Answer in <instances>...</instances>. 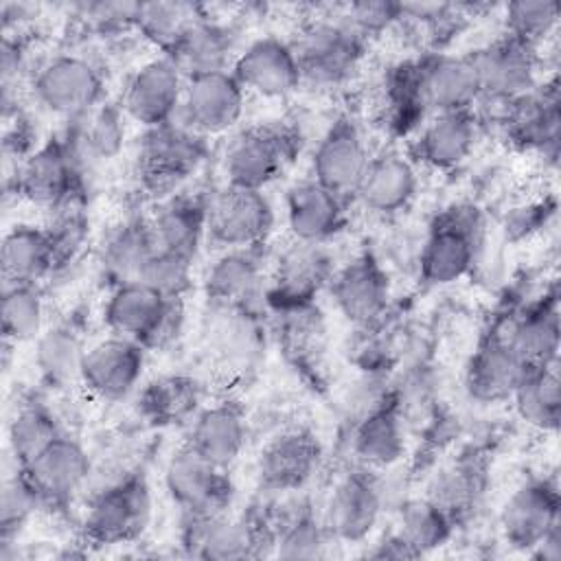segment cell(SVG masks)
Here are the masks:
<instances>
[{
  "instance_id": "cell-3",
  "label": "cell",
  "mask_w": 561,
  "mask_h": 561,
  "mask_svg": "<svg viewBox=\"0 0 561 561\" xmlns=\"http://www.w3.org/2000/svg\"><path fill=\"white\" fill-rule=\"evenodd\" d=\"M300 138L285 123H256L239 134L226 147V184L263 191L291 164Z\"/></svg>"
},
{
  "instance_id": "cell-48",
  "label": "cell",
  "mask_w": 561,
  "mask_h": 561,
  "mask_svg": "<svg viewBox=\"0 0 561 561\" xmlns=\"http://www.w3.org/2000/svg\"><path fill=\"white\" fill-rule=\"evenodd\" d=\"M197 386L184 377H162L142 392V410L158 423H173L195 410Z\"/></svg>"
},
{
  "instance_id": "cell-49",
  "label": "cell",
  "mask_w": 561,
  "mask_h": 561,
  "mask_svg": "<svg viewBox=\"0 0 561 561\" xmlns=\"http://www.w3.org/2000/svg\"><path fill=\"white\" fill-rule=\"evenodd\" d=\"M506 35L539 46L559 24V4L550 0H533V2H511L506 7Z\"/></svg>"
},
{
  "instance_id": "cell-9",
  "label": "cell",
  "mask_w": 561,
  "mask_h": 561,
  "mask_svg": "<svg viewBox=\"0 0 561 561\" xmlns=\"http://www.w3.org/2000/svg\"><path fill=\"white\" fill-rule=\"evenodd\" d=\"M31 92L42 110L72 121L101 105L103 75L88 57L61 53L37 68Z\"/></svg>"
},
{
  "instance_id": "cell-5",
  "label": "cell",
  "mask_w": 561,
  "mask_h": 561,
  "mask_svg": "<svg viewBox=\"0 0 561 561\" xmlns=\"http://www.w3.org/2000/svg\"><path fill=\"white\" fill-rule=\"evenodd\" d=\"M83 160L68 134H57L22 158L15 173V193L35 206L59 210L72 204L81 186Z\"/></svg>"
},
{
  "instance_id": "cell-38",
  "label": "cell",
  "mask_w": 561,
  "mask_h": 561,
  "mask_svg": "<svg viewBox=\"0 0 561 561\" xmlns=\"http://www.w3.org/2000/svg\"><path fill=\"white\" fill-rule=\"evenodd\" d=\"M123 118L125 112L112 103H101L83 116L72 118L66 134L83 164L112 160L121 153L125 142Z\"/></svg>"
},
{
  "instance_id": "cell-26",
  "label": "cell",
  "mask_w": 561,
  "mask_h": 561,
  "mask_svg": "<svg viewBox=\"0 0 561 561\" xmlns=\"http://www.w3.org/2000/svg\"><path fill=\"white\" fill-rule=\"evenodd\" d=\"M322 458L320 440L309 430H287L274 436L259 454L256 476L265 491H298L318 469Z\"/></svg>"
},
{
  "instance_id": "cell-55",
  "label": "cell",
  "mask_w": 561,
  "mask_h": 561,
  "mask_svg": "<svg viewBox=\"0 0 561 561\" xmlns=\"http://www.w3.org/2000/svg\"><path fill=\"white\" fill-rule=\"evenodd\" d=\"M533 552H535V557H539L543 561L561 559V522L550 528V533L537 543V548Z\"/></svg>"
},
{
  "instance_id": "cell-50",
  "label": "cell",
  "mask_w": 561,
  "mask_h": 561,
  "mask_svg": "<svg viewBox=\"0 0 561 561\" xmlns=\"http://www.w3.org/2000/svg\"><path fill=\"white\" fill-rule=\"evenodd\" d=\"M138 280L167 298H184L193 285V261L158 248L145 263Z\"/></svg>"
},
{
  "instance_id": "cell-53",
  "label": "cell",
  "mask_w": 561,
  "mask_h": 561,
  "mask_svg": "<svg viewBox=\"0 0 561 561\" xmlns=\"http://www.w3.org/2000/svg\"><path fill=\"white\" fill-rule=\"evenodd\" d=\"M140 2H88L79 9L99 28H123L134 26Z\"/></svg>"
},
{
  "instance_id": "cell-21",
  "label": "cell",
  "mask_w": 561,
  "mask_h": 561,
  "mask_svg": "<svg viewBox=\"0 0 561 561\" xmlns=\"http://www.w3.org/2000/svg\"><path fill=\"white\" fill-rule=\"evenodd\" d=\"M333 261L324 245L291 241L274 261L270 302L283 311L311 305L322 287L333 278Z\"/></svg>"
},
{
  "instance_id": "cell-42",
  "label": "cell",
  "mask_w": 561,
  "mask_h": 561,
  "mask_svg": "<svg viewBox=\"0 0 561 561\" xmlns=\"http://www.w3.org/2000/svg\"><path fill=\"white\" fill-rule=\"evenodd\" d=\"M456 522L430 497H416L401 506L397 537L405 543L412 557H421L440 548L454 533Z\"/></svg>"
},
{
  "instance_id": "cell-45",
  "label": "cell",
  "mask_w": 561,
  "mask_h": 561,
  "mask_svg": "<svg viewBox=\"0 0 561 561\" xmlns=\"http://www.w3.org/2000/svg\"><path fill=\"white\" fill-rule=\"evenodd\" d=\"M202 13L191 2H140L134 28L167 55Z\"/></svg>"
},
{
  "instance_id": "cell-34",
  "label": "cell",
  "mask_w": 561,
  "mask_h": 561,
  "mask_svg": "<svg viewBox=\"0 0 561 561\" xmlns=\"http://www.w3.org/2000/svg\"><path fill=\"white\" fill-rule=\"evenodd\" d=\"M0 263L4 283L37 285V280L48 276L61 259L50 228L15 224L2 239Z\"/></svg>"
},
{
  "instance_id": "cell-4",
  "label": "cell",
  "mask_w": 561,
  "mask_h": 561,
  "mask_svg": "<svg viewBox=\"0 0 561 561\" xmlns=\"http://www.w3.org/2000/svg\"><path fill=\"white\" fill-rule=\"evenodd\" d=\"M151 519V491L142 473H127L96 491L83 515V535L99 546L138 539Z\"/></svg>"
},
{
  "instance_id": "cell-46",
  "label": "cell",
  "mask_w": 561,
  "mask_h": 561,
  "mask_svg": "<svg viewBox=\"0 0 561 561\" xmlns=\"http://www.w3.org/2000/svg\"><path fill=\"white\" fill-rule=\"evenodd\" d=\"M383 110L388 125L397 134H408L423 125L427 112L419 99L414 61H401L388 70L383 83Z\"/></svg>"
},
{
  "instance_id": "cell-8",
  "label": "cell",
  "mask_w": 561,
  "mask_h": 561,
  "mask_svg": "<svg viewBox=\"0 0 561 561\" xmlns=\"http://www.w3.org/2000/svg\"><path fill=\"white\" fill-rule=\"evenodd\" d=\"M182 539L193 557L228 561L265 554L274 548L276 535L272 517L252 511L241 517L228 513L184 517Z\"/></svg>"
},
{
  "instance_id": "cell-12",
  "label": "cell",
  "mask_w": 561,
  "mask_h": 561,
  "mask_svg": "<svg viewBox=\"0 0 561 561\" xmlns=\"http://www.w3.org/2000/svg\"><path fill=\"white\" fill-rule=\"evenodd\" d=\"M465 57L473 70L480 99L511 101L537 88V48L506 33Z\"/></svg>"
},
{
  "instance_id": "cell-7",
  "label": "cell",
  "mask_w": 561,
  "mask_h": 561,
  "mask_svg": "<svg viewBox=\"0 0 561 561\" xmlns=\"http://www.w3.org/2000/svg\"><path fill=\"white\" fill-rule=\"evenodd\" d=\"M364 39L344 18L307 24L291 42L302 81L333 88L351 79L364 57Z\"/></svg>"
},
{
  "instance_id": "cell-47",
  "label": "cell",
  "mask_w": 561,
  "mask_h": 561,
  "mask_svg": "<svg viewBox=\"0 0 561 561\" xmlns=\"http://www.w3.org/2000/svg\"><path fill=\"white\" fill-rule=\"evenodd\" d=\"M482 493V471L476 462L458 460L445 467L430 484L425 497L436 502L454 522L465 517Z\"/></svg>"
},
{
  "instance_id": "cell-11",
  "label": "cell",
  "mask_w": 561,
  "mask_h": 561,
  "mask_svg": "<svg viewBox=\"0 0 561 561\" xmlns=\"http://www.w3.org/2000/svg\"><path fill=\"white\" fill-rule=\"evenodd\" d=\"M164 486L171 500L180 506L182 517L226 513L232 500L228 469L213 465L186 443L167 460Z\"/></svg>"
},
{
  "instance_id": "cell-25",
  "label": "cell",
  "mask_w": 561,
  "mask_h": 561,
  "mask_svg": "<svg viewBox=\"0 0 561 561\" xmlns=\"http://www.w3.org/2000/svg\"><path fill=\"white\" fill-rule=\"evenodd\" d=\"M478 140V116L473 110L432 114L410 142V160L436 171L460 167Z\"/></svg>"
},
{
  "instance_id": "cell-17",
  "label": "cell",
  "mask_w": 561,
  "mask_h": 561,
  "mask_svg": "<svg viewBox=\"0 0 561 561\" xmlns=\"http://www.w3.org/2000/svg\"><path fill=\"white\" fill-rule=\"evenodd\" d=\"M230 70L245 92H254L265 99H285L302 83L291 42L276 35L252 39L241 53H237Z\"/></svg>"
},
{
  "instance_id": "cell-32",
  "label": "cell",
  "mask_w": 561,
  "mask_h": 561,
  "mask_svg": "<svg viewBox=\"0 0 561 561\" xmlns=\"http://www.w3.org/2000/svg\"><path fill=\"white\" fill-rule=\"evenodd\" d=\"M528 368L511 348L504 333H491L471 355L465 373L467 392L480 403L508 399Z\"/></svg>"
},
{
  "instance_id": "cell-36",
  "label": "cell",
  "mask_w": 561,
  "mask_h": 561,
  "mask_svg": "<svg viewBox=\"0 0 561 561\" xmlns=\"http://www.w3.org/2000/svg\"><path fill=\"white\" fill-rule=\"evenodd\" d=\"M511 348L526 368L557 364L559 355V307L557 294H550L524 309L504 333Z\"/></svg>"
},
{
  "instance_id": "cell-44",
  "label": "cell",
  "mask_w": 561,
  "mask_h": 561,
  "mask_svg": "<svg viewBox=\"0 0 561 561\" xmlns=\"http://www.w3.org/2000/svg\"><path fill=\"white\" fill-rule=\"evenodd\" d=\"M59 434H64V430L44 403L28 401L20 405L9 421V449L18 467L28 465Z\"/></svg>"
},
{
  "instance_id": "cell-19",
  "label": "cell",
  "mask_w": 561,
  "mask_h": 561,
  "mask_svg": "<svg viewBox=\"0 0 561 561\" xmlns=\"http://www.w3.org/2000/svg\"><path fill=\"white\" fill-rule=\"evenodd\" d=\"M145 351L142 344L112 333L88 348L79 383L96 399L123 401L140 383Z\"/></svg>"
},
{
  "instance_id": "cell-27",
  "label": "cell",
  "mask_w": 561,
  "mask_h": 561,
  "mask_svg": "<svg viewBox=\"0 0 561 561\" xmlns=\"http://www.w3.org/2000/svg\"><path fill=\"white\" fill-rule=\"evenodd\" d=\"M502 125L506 136L524 149H535L554 160L559 149V94L557 83L537 85L535 90L504 101Z\"/></svg>"
},
{
  "instance_id": "cell-52",
  "label": "cell",
  "mask_w": 561,
  "mask_h": 561,
  "mask_svg": "<svg viewBox=\"0 0 561 561\" xmlns=\"http://www.w3.org/2000/svg\"><path fill=\"white\" fill-rule=\"evenodd\" d=\"M405 15V4H392V2H355L346 9L344 20L362 35L379 33L388 28L392 22L401 20Z\"/></svg>"
},
{
  "instance_id": "cell-43",
  "label": "cell",
  "mask_w": 561,
  "mask_h": 561,
  "mask_svg": "<svg viewBox=\"0 0 561 561\" xmlns=\"http://www.w3.org/2000/svg\"><path fill=\"white\" fill-rule=\"evenodd\" d=\"M44 300L37 285L4 283L0 300L2 335L7 342H35L44 331Z\"/></svg>"
},
{
  "instance_id": "cell-10",
  "label": "cell",
  "mask_w": 561,
  "mask_h": 561,
  "mask_svg": "<svg viewBox=\"0 0 561 561\" xmlns=\"http://www.w3.org/2000/svg\"><path fill=\"white\" fill-rule=\"evenodd\" d=\"M274 208L263 191L226 184L208 195L206 241L221 250L265 245Z\"/></svg>"
},
{
  "instance_id": "cell-14",
  "label": "cell",
  "mask_w": 561,
  "mask_h": 561,
  "mask_svg": "<svg viewBox=\"0 0 561 561\" xmlns=\"http://www.w3.org/2000/svg\"><path fill=\"white\" fill-rule=\"evenodd\" d=\"M245 110V90L232 70H213L186 79L178 121L208 138L232 129Z\"/></svg>"
},
{
  "instance_id": "cell-1",
  "label": "cell",
  "mask_w": 561,
  "mask_h": 561,
  "mask_svg": "<svg viewBox=\"0 0 561 561\" xmlns=\"http://www.w3.org/2000/svg\"><path fill=\"white\" fill-rule=\"evenodd\" d=\"M182 320V298H167L140 280L110 287L103 307L105 327L145 348L167 346L180 333Z\"/></svg>"
},
{
  "instance_id": "cell-29",
  "label": "cell",
  "mask_w": 561,
  "mask_h": 561,
  "mask_svg": "<svg viewBox=\"0 0 561 561\" xmlns=\"http://www.w3.org/2000/svg\"><path fill=\"white\" fill-rule=\"evenodd\" d=\"M416 188L419 173L410 156L386 151L370 158L355 188V197L375 215H397L410 206Z\"/></svg>"
},
{
  "instance_id": "cell-40",
  "label": "cell",
  "mask_w": 561,
  "mask_h": 561,
  "mask_svg": "<svg viewBox=\"0 0 561 561\" xmlns=\"http://www.w3.org/2000/svg\"><path fill=\"white\" fill-rule=\"evenodd\" d=\"M274 524V550L283 559H316L322 557L327 550V543L331 541V535L320 522L309 502L294 500L287 504V508L272 517Z\"/></svg>"
},
{
  "instance_id": "cell-28",
  "label": "cell",
  "mask_w": 561,
  "mask_h": 561,
  "mask_svg": "<svg viewBox=\"0 0 561 561\" xmlns=\"http://www.w3.org/2000/svg\"><path fill=\"white\" fill-rule=\"evenodd\" d=\"M263 274L265 245L221 250L206 270L204 291L219 307L248 311L263 291Z\"/></svg>"
},
{
  "instance_id": "cell-18",
  "label": "cell",
  "mask_w": 561,
  "mask_h": 561,
  "mask_svg": "<svg viewBox=\"0 0 561 561\" xmlns=\"http://www.w3.org/2000/svg\"><path fill=\"white\" fill-rule=\"evenodd\" d=\"M329 294L337 311L357 327L379 320L388 307L390 280L370 250L355 254L342 270L333 272Z\"/></svg>"
},
{
  "instance_id": "cell-24",
  "label": "cell",
  "mask_w": 561,
  "mask_h": 561,
  "mask_svg": "<svg viewBox=\"0 0 561 561\" xmlns=\"http://www.w3.org/2000/svg\"><path fill=\"white\" fill-rule=\"evenodd\" d=\"M416 64V88L423 110L432 114L473 110L480 101V90L467 57L432 53Z\"/></svg>"
},
{
  "instance_id": "cell-22",
  "label": "cell",
  "mask_w": 561,
  "mask_h": 561,
  "mask_svg": "<svg viewBox=\"0 0 561 561\" xmlns=\"http://www.w3.org/2000/svg\"><path fill=\"white\" fill-rule=\"evenodd\" d=\"M20 469L35 486L42 508H59L85 484L90 476V458L83 445L64 432Z\"/></svg>"
},
{
  "instance_id": "cell-54",
  "label": "cell",
  "mask_w": 561,
  "mask_h": 561,
  "mask_svg": "<svg viewBox=\"0 0 561 561\" xmlns=\"http://www.w3.org/2000/svg\"><path fill=\"white\" fill-rule=\"evenodd\" d=\"M22 61H24V46H22V39H11V35H4V42H2V81L4 85H9V81L13 77H18L20 68H22Z\"/></svg>"
},
{
  "instance_id": "cell-16",
  "label": "cell",
  "mask_w": 561,
  "mask_h": 561,
  "mask_svg": "<svg viewBox=\"0 0 561 561\" xmlns=\"http://www.w3.org/2000/svg\"><path fill=\"white\" fill-rule=\"evenodd\" d=\"M383 493L368 467L348 471L331 491L324 526L331 539L342 543L364 541L381 517Z\"/></svg>"
},
{
  "instance_id": "cell-15",
  "label": "cell",
  "mask_w": 561,
  "mask_h": 561,
  "mask_svg": "<svg viewBox=\"0 0 561 561\" xmlns=\"http://www.w3.org/2000/svg\"><path fill=\"white\" fill-rule=\"evenodd\" d=\"M370 158L373 156L357 121L348 114H342L318 140L311 156L309 178L342 197H351L355 195V188Z\"/></svg>"
},
{
  "instance_id": "cell-31",
  "label": "cell",
  "mask_w": 561,
  "mask_h": 561,
  "mask_svg": "<svg viewBox=\"0 0 561 561\" xmlns=\"http://www.w3.org/2000/svg\"><path fill=\"white\" fill-rule=\"evenodd\" d=\"M248 438V421L239 403L219 401L193 416L186 445L213 465L228 469L241 456Z\"/></svg>"
},
{
  "instance_id": "cell-35",
  "label": "cell",
  "mask_w": 561,
  "mask_h": 561,
  "mask_svg": "<svg viewBox=\"0 0 561 561\" xmlns=\"http://www.w3.org/2000/svg\"><path fill=\"white\" fill-rule=\"evenodd\" d=\"M158 250L149 219L131 217L107 230L99 248V267L110 287L138 280L145 263Z\"/></svg>"
},
{
  "instance_id": "cell-23",
  "label": "cell",
  "mask_w": 561,
  "mask_h": 561,
  "mask_svg": "<svg viewBox=\"0 0 561 561\" xmlns=\"http://www.w3.org/2000/svg\"><path fill=\"white\" fill-rule=\"evenodd\" d=\"M346 199L313 178L294 182L285 193V221L291 239L324 245L340 234L346 224Z\"/></svg>"
},
{
  "instance_id": "cell-13",
  "label": "cell",
  "mask_w": 561,
  "mask_h": 561,
  "mask_svg": "<svg viewBox=\"0 0 561 561\" xmlns=\"http://www.w3.org/2000/svg\"><path fill=\"white\" fill-rule=\"evenodd\" d=\"M186 77L169 55L140 64L127 79L121 110L142 129L160 127L178 118Z\"/></svg>"
},
{
  "instance_id": "cell-33",
  "label": "cell",
  "mask_w": 561,
  "mask_h": 561,
  "mask_svg": "<svg viewBox=\"0 0 561 561\" xmlns=\"http://www.w3.org/2000/svg\"><path fill=\"white\" fill-rule=\"evenodd\" d=\"M353 451L368 469L390 467L405 451V430L401 408L394 397L377 399L353 432Z\"/></svg>"
},
{
  "instance_id": "cell-2",
  "label": "cell",
  "mask_w": 561,
  "mask_h": 561,
  "mask_svg": "<svg viewBox=\"0 0 561 561\" xmlns=\"http://www.w3.org/2000/svg\"><path fill=\"white\" fill-rule=\"evenodd\" d=\"M206 160V138L178 118L145 129L136 153L140 186L158 197L173 195Z\"/></svg>"
},
{
  "instance_id": "cell-37",
  "label": "cell",
  "mask_w": 561,
  "mask_h": 561,
  "mask_svg": "<svg viewBox=\"0 0 561 561\" xmlns=\"http://www.w3.org/2000/svg\"><path fill=\"white\" fill-rule=\"evenodd\" d=\"M167 55L178 64L186 79L213 70H228L232 33L221 22L202 13Z\"/></svg>"
},
{
  "instance_id": "cell-20",
  "label": "cell",
  "mask_w": 561,
  "mask_h": 561,
  "mask_svg": "<svg viewBox=\"0 0 561 561\" xmlns=\"http://www.w3.org/2000/svg\"><path fill=\"white\" fill-rule=\"evenodd\" d=\"M559 486L552 478H530L519 484L502 506L500 528L504 541L517 550H535L561 522Z\"/></svg>"
},
{
  "instance_id": "cell-39",
  "label": "cell",
  "mask_w": 561,
  "mask_h": 561,
  "mask_svg": "<svg viewBox=\"0 0 561 561\" xmlns=\"http://www.w3.org/2000/svg\"><path fill=\"white\" fill-rule=\"evenodd\" d=\"M511 399L515 410L528 425L554 432L561 419V383L557 364L528 368L515 386Z\"/></svg>"
},
{
  "instance_id": "cell-41",
  "label": "cell",
  "mask_w": 561,
  "mask_h": 561,
  "mask_svg": "<svg viewBox=\"0 0 561 561\" xmlns=\"http://www.w3.org/2000/svg\"><path fill=\"white\" fill-rule=\"evenodd\" d=\"M88 348L66 324L48 327L35 340V366L50 386H70L81 379V366Z\"/></svg>"
},
{
  "instance_id": "cell-51",
  "label": "cell",
  "mask_w": 561,
  "mask_h": 561,
  "mask_svg": "<svg viewBox=\"0 0 561 561\" xmlns=\"http://www.w3.org/2000/svg\"><path fill=\"white\" fill-rule=\"evenodd\" d=\"M42 508V500L35 486L28 482L24 471L18 467L15 476L9 478L2 486L0 497V524H2V543H7L20 526L28 519L31 513Z\"/></svg>"
},
{
  "instance_id": "cell-6",
  "label": "cell",
  "mask_w": 561,
  "mask_h": 561,
  "mask_svg": "<svg viewBox=\"0 0 561 561\" xmlns=\"http://www.w3.org/2000/svg\"><path fill=\"white\" fill-rule=\"evenodd\" d=\"M480 219L473 208L443 210L423 241L419 276L430 287H445L465 278L476 261Z\"/></svg>"
},
{
  "instance_id": "cell-30",
  "label": "cell",
  "mask_w": 561,
  "mask_h": 561,
  "mask_svg": "<svg viewBox=\"0 0 561 561\" xmlns=\"http://www.w3.org/2000/svg\"><path fill=\"white\" fill-rule=\"evenodd\" d=\"M206 213L208 195L173 193L164 197L149 217L158 248L195 261L206 241Z\"/></svg>"
}]
</instances>
